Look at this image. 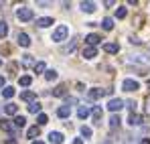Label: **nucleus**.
I'll list each match as a JSON object with an SVG mask.
<instances>
[{"label": "nucleus", "instance_id": "f257e3e1", "mask_svg": "<svg viewBox=\"0 0 150 144\" xmlns=\"http://www.w3.org/2000/svg\"><path fill=\"white\" fill-rule=\"evenodd\" d=\"M33 16H35V12H33V8H28V6H21V8L16 10V18L23 21V23L33 21Z\"/></svg>", "mask_w": 150, "mask_h": 144}, {"label": "nucleus", "instance_id": "f03ea898", "mask_svg": "<svg viewBox=\"0 0 150 144\" xmlns=\"http://www.w3.org/2000/svg\"><path fill=\"white\" fill-rule=\"evenodd\" d=\"M67 35H69V28H67L65 24H59V26L55 28V33H53V41H55V43H61V41L67 39Z\"/></svg>", "mask_w": 150, "mask_h": 144}, {"label": "nucleus", "instance_id": "7ed1b4c3", "mask_svg": "<svg viewBox=\"0 0 150 144\" xmlns=\"http://www.w3.org/2000/svg\"><path fill=\"white\" fill-rule=\"evenodd\" d=\"M124 104H126L124 99H120V97H112V99L108 101V110L116 114V112H120V110L124 108Z\"/></svg>", "mask_w": 150, "mask_h": 144}, {"label": "nucleus", "instance_id": "20e7f679", "mask_svg": "<svg viewBox=\"0 0 150 144\" xmlns=\"http://www.w3.org/2000/svg\"><path fill=\"white\" fill-rule=\"evenodd\" d=\"M122 89H124V92H138V89H140V83H138L136 79H124Z\"/></svg>", "mask_w": 150, "mask_h": 144}, {"label": "nucleus", "instance_id": "39448f33", "mask_svg": "<svg viewBox=\"0 0 150 144\" xmlns=\"http://www.w3.org/2000/svg\"><path fill=\"white\" fill-rule=\"evenodd\" d=\"M91 112H93V108H89V106H79V110H77V118H79V120H85V118L91 116Z\"/></svg>", "mask_w": 150, "mask_h": 144}, {"label": "nucleus", "instance_id": "423d86ee", "mask_svg": "<svg viewBox=\"0 0 150 144\" xmlns=\"http://www.w3.org/2000/svg\"><path fill=\"white\" fill-rule=\"evenodd\" d=\"M101 96H105V89H100V87H93V89H89V92H87V97H89L91 101L100 99Z\"/></svg>", "mask_w": 150, "mask_h": 144}, {"label": "nucleus", "instance_id": "0eeeda50", "mask_svg": "<svg viewBox=\"0 0 150 144\" xmlns=\"http://www.w3.org/2000/svg\"><path fill=\"white\" fill-rule=\"evenodd\" d=\"M16 43H18L21 47H30V37H28L26 33H18V37H16Z\"/></svg>", "mask_w": 150, "mask_h": 144}, {"label": "nucleus", "instance_id": "6e6552de", "mask_svg": "<svg viewBox=\"0 0 150 144\" xmlns=\"http://www.w3.org/2000/svg\"><path fill=\"white\" fill-rule=\"evenodd\" d=\"M142 122H144V118L140 116V114H130V118H128V124L134 128V126H142Z\"/></svg>", "mask_w": 150, "mask_h": 144}, {"label": "nucleus", "instance_id": "1a4fd4ad", "mask_svg": "<svg viewBox=\"0 0 150 144\" xmlns=\"http://www.w3.org/2000/svg\"><path fill=\"white\" fill-rule=\"evenodd\" d=\"M100 41H101V37H100V35H96V33H91V35H87V37H85V43H87V47H96Z\"/></svg>", "mask_w": 150, "mask_h": 144}, {"label": "nucleus", "instance_id": "9d476101", "mask_svg": "<svg viewBox=\"0 0 150 144\" xmlns=\"http://www.w3.org/2000/svg\"><path fill=\"white\" fill-rule=\"evenodd\" d=\"M81 10H83V12H87V14L96 12V2H89V0L85 2V0H83V2H81Z\"/></svg>", "mask_w": 150, "mask_h": 144}, {"label": "nucleus", "instance_id": "9b49d317", "mask_svg": "<svg viewBox=\"0 0 150 144\" xmlns=\"http://www.w3.org/2000/svg\"><path fill=\"white\" fill-rule=\"evenodd\" d=\"M91 116H93V122H96V124H101V116H103V110H101V106H96V108H93Z\"/></svg>", "mask_w": 150, "mask_h": 144}, {"label": "nucleus", "instance_id": "f8f14e48", "mask_svg": "<svg viewBox=\"0 0 150 144\" xmlns=\"http://www.w3.org/2000/svg\"><path fill=\"white\" fill-rule=\"evenodd\" d=\"M96 55H98V49L96 47H87V45L83 47V57H85V59H93Z\"/></svg>", "mask_w": 150, "mask_h": 144}, {"label": "nucleus", "instance_id": "ddd939ff", "mask_svg": "<svg viewBox=\"0 0 150 144\" xmlns=\"http://www.w3.org/2000/svg\"><path fill=\"white\" fill-rule=\"evenodd\" d=\"M4 112H6L8 116H16V112H18V106H16V104H12V101H8V104L4 106Z\"/></svg>", "mask_w": 150, "mask_h": 144}, {"label": "nucleus", "instance_id": "4468645a", "mask_svg": "<svg viewBox=\"0 0 150 144\" xmlns=\"http://www.w3.org/2000/svg\"><path fill=\"white\" fill-rule=\"evenodd\" d=\"M103 51L110 53V55H114V53L120 51V45H118V43H105V45H103Z\"/></svg>", "mask_w": 150, "mask_h": 144}, {"label": "nucleus", "instance_id": "2eb2a0df", "mask_svg": "<svg viewBox=\"0 0 150 144\" xmlns=\"http://www.w3.org/2000/svg\"><path fill=\"white\" fill-rule=\"evenodd\" d=\"M49 142L61 144V142H63V134H61V132H49Z\"/></svg>", "mask_w": 150, "mask_h": 144}, {"label": "nucleus", "instance_id": "dca6fc26", "mask_svg": "<svg viewBox=\"0 0 150 144\" xmlns=\"http://www.w3.org/2000/svg\"><path fill=\"white\" fill-rule=\"evenodd\" d=\"M53 24V18L51 16H43V18H37V26H41V28H47Z\"/></svg>", "mask_w": 150, "mask_h": 144}, {"label": "nucleus", "instance_id": "f3484780", "mask_svg": "<svg viewBox=\"0 0 150 144\" xmlns=\"http://www.w3.org/2000/svg\"><path fill=\"white\" fill-rule=\"evenodd\" d=\"M0 128H2L4 132H14V130H16V126L10 124L8 120H0Z\"/></svg>", "mask_w": 150, "mask_h": 144}, {"label": "nucleus", "instance_id": "a211bd4d", "mask_svg": "<svg viewBox=\"0 0 150 144\" xmlns=\"http://www.w3.org/2000/svg\"><path fill=\"white\" fill-rule=\"evenodd\" d=\"M57 116H59V118H69V116H71V108H67V106H61V108L57 110Z\"/></svg>", "mask_w": 150, "mask_h": 144}, {"label": "nucleus", "instance_id": "6ab92c4d", "mask_svg": "<svg viewBox=\"0 0 150 144\" xmlns=\"http://www.w3.org/2000/svg\"><path fill=\"white\" fill-rule=\"evenodd\" d=\"M21 99H25V101H30V104H33V101H37V99H35V92H30V89L23 92V94H21Z\"/></svg>", "mask_w": 150, "mask_h": 144}, {"label": "nucleus", "instance_id": "aec40b11", "mask_svg": "<svg viewBox=\"0 0 150 144\" xmlns=\"http://www.w3.org/2000/svg\"><path fill=\"white\" fill-rule=\"evenodd\" d=\"M39 134H41V128H39V126H30V128L26 130V136H28V138H37Z\"/></svg>", "mask_w": 150, "mask_h": 144}, {"label": "nucleus", "instance_id": "412c9836", "mask_svg": "<svg viewBox=\"0 0 150 144\" xmlns=\"http://www.w3.org/2000/svg\"><path fill=\"white\" fill-rule=\"evenodd\" d=\"M41 108H43V106H41L39 101H33V104H28V112H30V114H41Z\"/></svg>", "mask_w": 150, "mask_h": 144}, {"label": "nucleus", "instance_id": "4be33fe9", "mask_svg": "<svg viewBox=\"0 0 150 144\" xmlns=\"http://www.w3.org/2000/svg\"><path fill=\"white\" fill-rule=\"evenodd\" d=\"M14 94H16V92H14V87H10V85H6V87L2 89V97H6V99H10Z\"/></svg>", "mask_w": 150, "mask_h": 144}, {"label": "nucleus", "instance_id": "5701e85b", "mask_svg": "<svg viewBox=\"0 0 150 144\" xmlns=\"http://www.w3.org/2000/svg\"><path fill=\"white\" fill-rule=\"evenodd\" d=\"M18 83H21L23 87H28V85L33 83V77H30V75H23V77H18Z\"/></svg>", "mask_w": 150, "mask_h": 144}, {"label": "nucleus", "instance_id": "b1692460", "mask_svg": "<svg viewBox=\"0 0 150 144\" xmlns=\"http://www.w3.org/2000/svg\"><path fill=\"white\" fill-rule=\"evenodd\" d=\"M65 96V85H57L53 89V97H63Z\"/></svg>", "mask_w": 150, "mask_h": 144}, {"label": "nucleus", "instance_id": "393cba45", "mask_svg": "<svg viewBox=\"0 0 150 144\" xmlns=\"http://www.w3.org/2000/svg\"><path fill=\"white\" fill-rule=\"evenodd\" d=\"M33 69H35V73H47V67H45V63H43V61H37Z\"/></svg>", "mask_w": 150, "mask_h": 144}, {"label": "nucleus", "instance_id": "a878e982", "mask_svg": "<svg viewBox=\"0 0 150 144\" xmlns=\"http://www.w3.org/2000/svg\"><path fill=\"white\" fill-rule=\"evenodd\" d=\"M101 26H103L105 31H112V28H114V18H103V21H101Z\"/></svg>", "mask_w": 150, "mask_h": 144}, {"label": "nucleus", "instance_id": "bb28decb", "mask_svg": "<svg viewBox=\"0 0 150 144\" xmlns=\"http://www.w3.org/2000/svg\"><path fill=\"white\" fill-rule=\"evenodd\" d=\"M25 124H26L25 116H16V118H14V126H16V128H25Z\"/></svg>", "mask_w": 150, "mask_h": 144}, {"label": "nucleus", "instance_id": "cd10ccee", "mask_svg": "<svg viewBox=\"0 0 150 144\" xmlns=\"http://www.w3.org/2000/svg\"><path fill=\"white\" fill-rule=\"evenodd\" d=\"M6 35H8V24L4 21H0V39H4Z\"/></svg>", "mask_w": 150, "mask_h": 144}, {"label": "nucleus", "instance_id": "c85d7f7f", "mask_svg": "<svg viewBox=\"0 0 150 144\" xmlns=\"http://www.w3.org/2000/svg\"><path fill=\"white\" fill-rule=\"evenodd\" d=\"M45 79H47V81L57 79V71H55V69H47V73H45Z\"/></svg>", "mask_w": 150, "mask_h": 144}, {"label": "nucleus", "instance_id": "c756f323", "mask_svg": "<svg viewBox=\"0 0 150 144\" xmlns=\"http://www.w3.org/2000/svg\"><path fill=\"white\" fill-rule=\"evenodd\" d=\"M126 14H128V10H126L124 6H118V8H116V16H118V18H126Z\"/></svg>", "mask_w": 150, "mask_h": 144}, {"label": "nucleus", "instance_id": "7c9ffc66", "mask_svg": "<svg viewBox=\"0 0 150 144\" xmlns=\"http://www.w3.org/2000/svg\"><path fill=\"white\" fill-rule=\"evenodd\" d=\"M120 116H118V114H114V116H112V120H110V126H112V128H118V126H120Z\"/></svg>", "mask_w": 150, "mask_h": 144}, {"label": "nucleus", "instance_id": "2f4dec72", "mask_svg": "<svg viewBox=\"0 0 150 144\" xmlns=\"http://www.w3.org/2000/svg\"><path fill=\"white\" fill-rule=\"evenodd\" d=\"M91 134H93V132H91V128H87V126H83V128H81V136H83V138H91Z\"/></svg>", "mask_w": 150, "mask_h": 144}, {"label": "nucleus", "instance_id": "473e14b6", "mask_svg": "<svg viewBox=\"0 0 150 144\" xmlns=\"http://www.w3.org/2000/svg\"><path fill=\"white\" fill-rule=\"evenodd\" d=\"M75 104H77V97H73V96L65 97V106H67V108H71V106H75Z\"/></svg>", "mask_w": 150, "mask_h": 144}, {"label": "nucleus", "instance_id": "72a5a7b5", "mask_svg": "<svg viewBox=\"0 0 150 144\" xmlns=\"http://www.w3.org/2000/svg\"><path fill=\"white\" fill-rule=\"evenodd\" d=\"M23 65H33V55H25V57H23ZM33 67H35V65H33Z\"/></svg>", "mask_w": 150, "mask_h": 144}, {"label": "nucleus", "instance_id": "f704fd0d", "mask_svg": "<svg viewBox=\"0 0 150 144\" xmlns=\"http://www.w3.org/2000/svg\"><path fill=\"white\" fill-rule=\"evenodd\" d=\"M37 122H39V126H45V124L49 122V118H47L45 114H39V118H37Z\"/></svg>", "mask_w": 150, "mask_h": 144}, {"label": "nucleus", "instance_id": "c9c22d12", "mask_svg": "<svg viewBox=\"0 0 150 144\" xmlns=\"http://www.w3.org/2000/svg\"><path fill=\"white\" fill-rule=\"evenodd\" d=\"M126 106H128V108L132 110V114H134V108H136V101H132V99H128V101H126Z\"/></svg>", "mask_w": 150, "mask_h": 144}, {"label": "nucleus", "instance_id": "e433bc0d", "mask_svg": "<svg viewBox=\"0 0 150 144\" xmlns=\"http://www.w3.org/2000/svg\"><path fill=\"white\" fill-rule=\"evenodd\" d=\"M130 43H132V45H140V43H142V41H140V39H138V37H130Z\"/></svg>", "mask_w": 150, "mask_h": 144}, {"label": "nucleus", "instance_id": "4c0bfd02", "mask_svg": "<svg viewBox=\"0 0 150 144\" xmlns=\"http://www.w3.org/2000/svg\"><path fill=\"white\" fill-rule=\"evenodd\" d=\"M103 4H105V6H108V8H112V6H114V0H105V2H103Z\"/></svg>", "mask_w": 150, "mask_h": 144}, {"label": "nucleus", "instance_id": "58836bf2", "mask_svg": "<svg viewBox=\"0 0 150 144\" xmlns=\"http://www.w3.org/2000/svg\"><path fill=\"white\" fill-rule=\"evenodd\" d=\"M4 144H18V142H16L14 138H8V140H6V142H4Z\"/></svg>", "mask_w": 150, "mask_h": 144}, {"label": "nucleus", "instance_id": "ea45409f", "mask_svg": "<svg viewBox=\"0 0 150 144\" xmlns=\"http://www.w3.org/2000/svg\"><path fill=\"white\" fill-rule=\"evenodd\" d=\"M73 144H83V138H75Z\"/></svg>", "mask_w": 150, "mask_h": 144}, {"label": "nucleus", "instance_id": "a19ab883", "mask_svg": "<svg viewBox=\"0 0 150 144\" xmlns=\"http://www.w3.org/2000/svg\"><path fill=\"white\" fill-rule=\"evenodd\" d=\"M140 144H150V138H142V140H140Z\"/></svg>", "mask_w": 150, "mask_h": 144}, {"label": "nucleus", "instance_id": "79ce46f5", "mask_svg": "<svg viewBox=\"0 0 150 144\" xmlns=\"http://www.w3.org/2000/svg\"><path fill=\"white\" fill-rule=\"evenodd\" d=\"M146 112H148V114H150V97H148V99H146Z\"/></svg>", "mask_w": 150, "mask_h": 144}, {"label": "nucleus", "instance_id": "37998d69", "mask_svg": "<svg viewBox=\"0 0 150 144\" xmlns=\"http://www.w3.org/2000/svg\"><path fill=\"white\" fill-rule=\"evenodd\" d=\"M0 87H4V77L0 75Z\"/></svg>", "mask_w": 150, "mask_h": 144}, {"label": "nucleus", "instance_id": "c03bdc74", "mask_svg": "<svg viewBox=\"0 0 150 144\" xmlns=\"http://www.w3.org/2000/svg\"><path fill=\"white\" fill-rule=\"evenodd\" d=\"M33 144H45L43 140H33Z\"/></svg>", "mask_w": 150, "mask_h": 144}, {"label": "nucleus", "instance_id": "a18cd8bd", "mask_svg": "<svg viewBox=\"0 0 150 144\" xmlns=\"http://www.w3.org/2000/svg\"><path fill=\"white\" fill-rule=\"evenodd\" d=\"M0 6H4V2H0Z\"/></svg>", "mask_w": 150, "mask_h": 144}, {"label": "nucleus", "instance_id": "49530a36", "mask_svg": "<svg viewBox=\"0 0 150 144\" xmlns=\"http://www.w3.org/2000/svg\"><path fill=\"white\" fill-rule=\"evenodd\" d=\"M148 89H150V81H148Z\"/></svg>", "mask_w": 150, "mask_h": 144}, {"label": "nucleus", "instance_id": "de8ad7c7", "mask_svg": "<svg viewBox=\"0 0 150 144\" xmlns=\"http://www.w3.org/2000/svg\"><path fill=\"white\" fill-rule=\"evenodd\" d=\"M0 65H2V59H0Z\"/></svg>", "mask_w": 150, "mask_h": 144}, {"label": "nucleus", "instance_id": "09e8293b", "mask_svg": "<svg viewBox=\"0 0 150 144\" xmlns=\"http://www.w3.org/2000/svg\"><path fill=\"white\" fill-rule=\"evenodd\" d=\"M103 144H110V142H103Z\"/></svg>", "mask_w": 150, "mask_h": 144}]
</instances>
